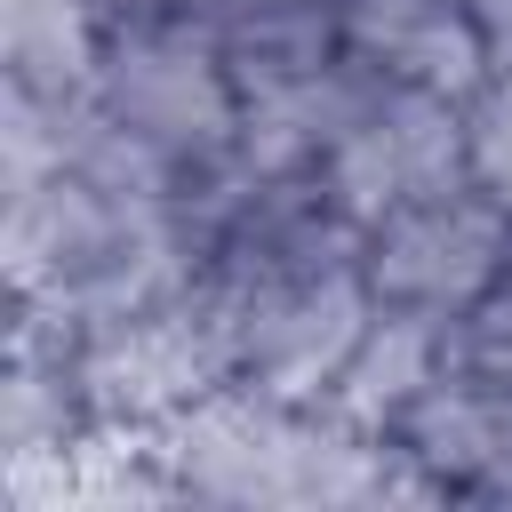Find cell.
Here are the masks:
<instances>
[{
	"instance_id": "cell-1",
	"label": "cell",
	"mask_w": 512,
	"mask_h": 512,
	"mask_svg": "<svg viewBox=\"0 0 512 512\" xmlns=\"http://www.w3.org/2000/svg\"><path fill=\"white\" fill-rule=\"evenodd\" d=\"M160 448L184 480V504L208 512H376V504H432L416 464L344 424L328 400L264 392L232 376L224 392L192 400L160 424Z\"/></svg>"
},
{
	"instance_id": "cell-6",
	"label": "cell",
	"mask_w": 512,
	"mask_h": 512,
	"mask_svg": "<svg viewBox=\"0 0 512 512\" xmlns=\"http://www.w3.org/2000/svg\"><path fill=\"white\" fill-rule=\"evenodd\" d=\"M464 176H472L464 96L408 88V80H376L360 120L320 160V184L352 224H384V216H400V208H416V200H432Z\"/></svg>"
},
{
	"instance_id": "cell-7",
	"label": "cell",
	"mask_w": 512,
	"mask_h": 512,
	"mask_svg": "<svg viewBox=\"0 0 512 512\" xmlns=\"http://www.w3.org/2000/svg\"><path fill=\"white\" fill-rule=\"evenodd\" d=\"M8 512H168L184 504V480L160 448V424H88L56 456L0 464Z\"/></svg>"
},
{
	"instance_id": "cell-16",
	"label": "cell",
	"mask_w": 512,
	"mask_h": 512,
	"mask_svg": "<svg viewBox=\"0 0 512 512\" xmlns=\"http://www.w3.org/2000/svg\"><path fill=\"white\" fill-rule=\"evenodd\" d=\"M448 376H480L512 392V280L448 320Z\"/></svg>"
},
{
	"instance_id": "cell-9",
	"label": "cell",
	"mask_w": 512,
	"mask_h": 512,
	"mask_svg": "<svg viewBox=\"0 0 512 512\" xmlns=\"http://www.w3.org/2000/svg\"><path fill=\"white\" fill-rule=\"evenodd\" d=\"M376 64H360L352 48H328L312 64L264 72L240 88V160L264 176H320V160L336 152V136L360 120V104L376 96Z\"/></svg>"
},
{
	"instance_id": "cell-18",
	"label": "cell",
	"mask_w": 512,
	"mask_h": 512,
	"mask_svg": "<svg viewBox=\"0 0 512 512\" xmlns=\"http://www.w3.org/2000/svg\"><path fill=\"white\" fill-rule=\"evenodd\" d=\"M160 8H176V0H112V16H160Z\"/></svg>"
},
{
	"instance_id": "cell-15",
	"label": "cell",
	"mask_w": 512,
	"mask_h": 512,
	"mask_svg": "<svg viewBox=\"0 0 512 512\" xmlns=\"http://www.w3.org/2000/svg\"><path fill=\"white\" fill-rule=\"evenodd\" d=\"M464 144H472V184L512 208V64L464 96Z\"/></svg>"
},
{
	"instance_id": "cell-4",
	"label": "cell",
	"mask_w": 512,
	"mask_h": 512,
	"mask_svg": "<svg viewBox=\"0 0 512 512\" xmlns=\"http://www.w3.org/2000/svg\"><path fill=\"white\" fill-rule=\"evenodd\" d=\"M232 376H240V352L208 272L144 312L80 328V384L96 424H176L192 400L224 392Z\"/></svg>"
},
{
	"instance_id": "cell-8",
	"label": "cell",
	"mask_w": 512,
	"mask_h": 512,
	"mask_svg": "<svg viewBox=\"0 0 512 512\" xmlns=\"http://www.w3.org/2000/svg\"><path fill=\"white\" fill-rule=\"evenodd\" d=\"M392 448L416 464L432 504H512V392L480 376H432L416 408L392 424Z\"/></svg>"
},
{
	"instance_id": "cell-14",
	"label": "cell",
	"mask_w": 512,
	"mask_h": 512,
	"mask_svg": "<svg viewBox=\"0 0 512 512\" xmlns=\"http://www.w3.org/2000/svg\"><path fill=\"white\" fill-rule=\"evenodd\" d=\"M176 16H192L224 48L240 88L264 80V72H288V64H312V56L344 48L336 0H176Z\"/></svg>"
},
{
	"instance_id": "cell-17",
	"label": "cell",
	"mask_w": 512,
	"mask_h": 512,
	"mask_svg": "<svg viewBox=\"0 0 512 512\" xmlns=\"http://www.w3.org/2000/svg\"><path fill=\"white\" fill-rule=\"evenodd\" d=\"M464 8H472L480 40H488V64L504 72V64H512V0H464Z\"/></svg>"
},
{
	"instance_id": "cell-10",
	"label": "cell",
	"mask_w": 512,
	"mask_h": 512,
	"mask_svg": "<svg viewBox=\"0 0 512 512\" xmlns=\"http://www.w3.org/2000/svg\"><path fill=\"white\" fill-rule=\"evenodd\" d=\"M96 424L80 384V320L8 304V352H0V464L56 456Z\"/></svg>"
},
{
	"instance_id": "cell-3",
	"label": "cell",
	"mask_w": 512,
	"mask_h": 512,
	"mask_svg": "<svg viewBox=\"0 0 512 512\" xmlns=\"http://www.w3.org/2000/svg\"><path fill=\"white\" fill-rule=\"evenodd\" d=\"M0 272H8V304L96 328L200 280V232L160 192H128L96 168H64L0 200Z\"/></svg>"
},
{
	"instance_id": "cell-11",
	"label": "cell",
	"mask_w": 512,
	"mask_h": 512,
	"mask_svg": "<svg viewBox=\"0 0 512 512\" xmlns=\"http://www.w3.org/2000/svg\"><path fill=\"white\" fill-rule=\"evenodd\" d=\"M336 32L360 64H376L384 80H408V88L472 96L496 72L464 0H336Z\"/></svg>"
},
{
	"instance_id": "cell-2",
	"label": "cell",
	"mask_w": 512,
	"mask_h": 512,
	"mask_svg": "<svg viewBox=\"0 0 512 512\" xmlns=\"http://www.w3.org/2000/svg\"><path fill=\"white\" fill-rule=\"evenodd\" d=\"M232 160H240V80L224 48L176 8L120 16L80 88L72 168H96L128 192H160L192 208Z\"/></svg>"
},
{
	"instance_id": "cell-5",
	"label": "cell",
	"mask_w": 512,
	"mask_h": 512,
	"mask_svg": "<svg viewBox=\"0 0 512 512\" xmlns=\"http://www.w3.org/2000/svg\"><path fill=\"white\" fill-rule=\"evenodd\" d=\"M368 296L392 312H424V320H456L480 296H496L512 280V208L496 192H480L472 176L368 224Z\"/></svg>"
},
{
	"instance_id": "cell-13",
	"label": "cell",
	"mask_w": 512,
	"mask_h": 512,
	"mask_svg": "<svg viewBox=\"0 0 512 512\" xmlns=\"http://www.w3.org/2000/svg\"><path fill=\"white\" fill-rule=\"evenodd\" d=\"M112 24H120L112 0H0V80L40 96H80Z\"/></svg>"
},
{
	"instance_id": "cell-12",
	"label": "cell",
	"mask_w": 512,
	"mask_h": 512,
	"mask_svg": "<svg viewBox=\"0 0 512 512\" xmlns=\"http://www.w3.org/2000/svg\"><path fill=\"white\" fill-rule=\"evenodd\" d=\"M440 368H448V328L424 320V312H392V304H376L368 328H360V344H352V360L336 368V384H328L320 400H328L344 424L392 440V424L416 408V392H424Z\"/></svg>"
}]
</instances>
